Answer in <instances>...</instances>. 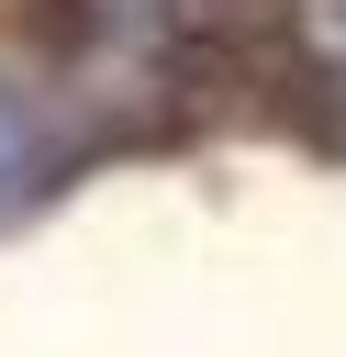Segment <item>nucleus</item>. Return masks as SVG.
I'll return each instance as SVG.
<instances>
[{
  "instance_id": "nucleus-1",
  "label": "nucleus",
  "mask_w": 346,
  "mask_h": 357,
  "mask_svg": "<svg viewBox=\"0 0 346 357\" xmlns=\"http://www.w3.org/2000/svg\"><path fill=\"white\" fill-rule=\"evenodd\" d=\"M279 22H290V45H301V67H313L324 89H346V0H279Z\"/></svg>"
}]
</instances>
